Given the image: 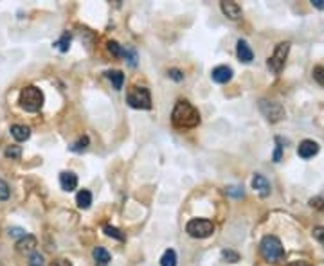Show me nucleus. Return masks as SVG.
<instances>
[{
    "label": "nucleus",
    "instance_id": "obj_1",
    "mask_svg": "<svg viewBox=\"0 0 324 266\" xmlns=\"http://www.w3.org/2000/svg\"><path fill=\"white\" fill-rule=\"evenodd\" d=\"M171 123L177 128H194L200 124V114L193 104L187 101H179L175 104L173 114H171Z\"/></svg>",
    "mask_w": 324,
    "mask_h": 266
},
{
    "label": "nucleus",
    "instance_id": "obj_2",
    "mask_svg": "<svg viewBox=\"0 0 324 266\" xmlns=\"http://www.w3.org/2000/svg\"><path fill=\"white\" fill-rule=\"evenodd\" d=\"M259 250H261V256L269 263H279L284 259V248L276 236H265L261 239Z\"/></svg>",
    "mask_w": 324,
    "mask_h": 266
},
{
    "label": "nucleus",
    "instance_id": "obj_3",
    "mask_svg": "<svg viewBox=\"0 0 324 266\" xmlns=\"http://www.w3.org/2000/svg\"><path fill=\"white\" fill-rule=\"evenodd\" d=\"M20 106L25 112H40L44 106V92L38 87H25L20 92Z\"/></svg>",
    "mask_w": 324,
    "mask_h": 266
},
{
    "label": "nucleus",
    "instance_id": "obj_4",
    "mask_svg": "<svg viewBox=\"0 0 324 266\" xmlns=\"http://www.w3.org/2000/svg\"><path fill=\"white\" fill-rule=\"evenodd\" d=\"M126 103L135 110H150L151 108V95L146 87H134L126 95Z\"/></svg>",
    "mask_w": 324,
    "mask_h": 266
},
{
    "label": "nucleus",
    "instance_id": "obj_5",
    "mask_svg": "<svg viewBox=\"0 0 324 266\" xmlns=\"http://www.w3.org/2000/svg\"><path fill=\"white\" fill-rule=\"evenodd\" d=\"M185 232H187L191 237H196V239H205V237L213 236V232H215V225H213V222H209V220L194 218V220L187 222V225H185Z\"/></svg>",
    "mask_w": 324,
    "mask_h": 266
},
{
    "label": "nucleus",
    "instance_id": "obj_6",
    "mask_svg": "<svg viewBox=\"0 0 324 266\" xmlns=\"http://www.w3.org/2000/svg\"><path fill=\"white\" fill-rule=\"evenodd\" d=\"M288 52H290V44H288V42H281V44L276 45L274 52H272V56L269 58V63H267V65H269L270 72L279 74L281 70H283L284 63H286Z\"/></svg>",
    "mask_w": 324,
    "mask_h": 266
},
{
    "label": "nucleus",
    "instance_id": "obj_7",
    "mask_svg": "<svg viewBox=\"0 0 324 266\" xmlns=\"http://www.w3.org/2000/svg\"><path fill=\"white\" fill-rule=\"evenodd\" d=\"M259 112L267 117V121L270 123H279L281 119L284 117V108L279 103L276 101H269V99H263L259 101Z\"/></svg>",
    "mask_w": 324,
    "mask_h": 266
},
{
    "label": "nucleus",
    "instance_id": "obj_8",
    "mask_svg": "<svg viewBox=\"0 0 324 266\" xmlns=\"http://www.w3.org/2000/svg\"><path fill=\"white\" fill-rule=\"evenodd\" d=\"M211 78H213V81L215 83H229L231 79H232V69L231 67H227V65H218V67H215L213 69V72H211Z\"/></svg>",
    "mask_w": 324,
    "mask_h": 266
},
{
    "label": "nucleus",
    "instance_id": "obj_9",
    "mask_svg": "<svg viewBox=\"0 0 324 266\" xmlns=\"http://www.w3.org/2000/svg\"><path fill=\"white\" fill-rule=\"evenodd\" d=\"M317 153H319V144L315 142V140H308V138L303 140L299 144V148H297V155L301 158H312Z\"/></svg>",
    "mask_w": 324,
    "mask_h": 266
},
{
    "label": "nucleus",
    "instance_id": "obj_10",
    "mask_svg": "<svg viewBox=\"0 0 324 266\" xmlns=\"http://www.w3.org/2000/svg\"><path fill=\"white\" fill-rule=\"evenodd\" d=\"M252 189L263 198H267L270 194V183L263 175H254V178H252Z\"/></svg>",
    "mask_w": 324,
    "mask_h": 266
},
{
    "label": "nucleus",
    "instance_id": "obj_11",
    "mask_svg": "<svg viewBox=\"0 0 324 266\" xmlns=\"http://www.w3.org/2000/svg\"><path fill=\"white\" fill-rule=\"evenodd\" d=\"M236 54H238L241 63H250L254 59V52H252V49H250L249 44L245 40H239L238 42V45H236Z\"/></svg>",
    "mask_w": 324,
    "mask_h": 266
},
{
    "label": "nucleus",
    "instance_id": "obj_12",
    "mask_svg": "<svg viewBox=\"0 0 324 266\" xmlns=\"http://www.w3.org/2000/svg\"><path fill=\"white\" fill-rule=\"evenodd\" d=\"M60 185H61V189L67 192L74 191V189L78 187V177H76L72 171H63L60 175Z\"/></svg>",
    "mask_w": 324,
    "mask_h": 266
},
{
    "label": "nucleus",
    "instance_id": "obj_13",
    "mask_svg": "<svg viewBox=\"0 0 324 266\" xmlns=\"http://www.w3.org/2000/svg\"><path fill=\"white\" fill-rule=\"evenodd\" d=\"M222 11H224V15L231 20H239L241 18V7H239L236 2H222L220 4Z\"/></svg>",
    "mask_w": 324,
    "mask_h": 266
},
{
    "label": "nucleus",
    "instance_id": "obj_14",
    "mask_svg": "<svg viewBox=\"0 0 324 266\" xmlns=\"http://www.w3.org/2000/svg\"><path fill=\"white\" fill-rule=\"evenodd\" d=\"M11 135H13L15 140L24 142V140H27L31 137V130L27 126H24V124H13L11 126Z\"/></svg>",
    "mask_w": 324,
    "mask_h": 266
},
{
    "label": "nucleus",
    "instance_id": "obj_15",
    "mask_svg": "<svg viewBox=\"0 0 324 266\" xmlns=\"http://www.w3.org/2000/svg\"><path fill=\"white\" fill-rule=\"evenodd\" d=\"M35 248H36V239L33 236H29V234L16 243V250L22 252V254H31Z\"/></svg>",
    "mask_w": 324,
    "mask_h": 266
},
{
    "label": "nucleus",
    "instance_id": "obj_16",
    "mask_svg": "<svg viewBox=\"0 0 324 266\" xmlns=\"http://www.w3.org/2000/svg\"><path fill=\"white\" fill-rule=\"evenodd\" d=\"M92 256H94V261L97 266H108L110 263V254L106 248L103 247H95L94 252H92Z\"/></svg>",
    "mask_w": 324,
    "mask_h": 266
},
{
    "label": "nucleus",
    "instance_id": "obj_17",
    "mask_svg": "<svg viewBox=\"0 0 324 266\" xmlns=\"http://www.w3.org/2000/svg\"><path fill=\"white\" fill-rule=\"evenodd\" d=\"M76 203L80 209H89L92 205V192L87 191V189H81L78 194H76Z\"/></svg>",
    "mask_w": 324,
    "mask_h": 266
},
{
    "label": "nucleus",
    "instance_id": "obj_18",
    "mask_svg": "<svg viewBox=\"0 0 324 266\" xmlns=\"http://www.w3.org/2000/svg\"><path fill=\"white\" fill-rule=\"evenodd\" d=\"M106 78L110 79V83H112V87H114L115 90L123 89V83H125V74H123L121 70H110V72H106Z\"/></svg>",
    "mask_w": 324,
    "mask_h": 266
},
{
    "label": "nucleus",
    "instance_id": "obj_19",
    "mask_svg": "<svg viewBox=\"0 0 324 266\" xmlns=\"http://www.w3.org/2000/svg\"><path fill=\"white\" fill-rule=\"evenodd\" d=\"M160 266H177V252L175 250H166L160 257Z\"/></svg>",
    "mask_w": 324,
    "mask_h": 266
},
{
    "label": "nucleus",
    "instance_id": "obj_20",
    "mask_svg": "<svg viewBox=\"0 0 324 266\" xmlns=\"http://www.w3.org/2000/svg\"><path fill=\"white\" fill-rule=\"evenodd\" d=\"M106 49H108L110 54L115 56V58H123V54H125V49H123L117 42H114V40H110L108 44H106Z\"/></svg>",
    "mask_w": 324,
    "mask_h": 266
},
{
    "label": "nucleus",
    "instance_id": "obj_21",
    "mask_svg": "<svg viewBox=\"0 0 324 266\" xmlns=\"http://www.w3.org/2000/svg\"><path fill=\"white\" fill-rule=\"evenodd\" d=\"M4 155L7 158H11V160H20L22 157V148L20 146H16V144H13V146H7L4 151Z\"/></svg>",
    "mask_w": 324,
    "mask_h": 266
},
{
    "label": "nucleus",
    "instance_id": "obj_22",
    "mask_svg": "<svg viewBox=\"0 0 324 266\" xmlns=\"http://www.w3.org/2000/svg\"><path fill=\"white\" fill-rule=\"evenodd\" d=\"M56 49L60 50V52H67L69 50V47H70V33H63L61 35V38L56 42Z\"/></svg>",
    "mask_w": 324,
    "mask_h": 266
},
{
    "label": "nucleus",
    "instance_id": "obj_23",
    "mask_svg": "<svg viewBox=\"0 0 324 266\" xmlns=\"http://www.w3.org/2000/svg\"><path fill=\"white\" fill-rule=\"evenodd\" d=\"M103 230H105V234L108 237H114V239H117V241H125V234H123L119 228L112 227V225H105Z\"/></svg>",
    "mask_w": 324,
    "mask_h": 266
},
{
    "label": "nucleus",
    "instance_id": "obj_24",
    "mask_svg": "<svg viewBox=\"0 0 324 266\" xmlns=\"http://www.w3.org/2000/svg\"><path fill=\"white\" fill-rule=\"evenodd\" d=\"M89 144H90L89 137H81L80 140H78V142H74L72 146H70V151H74V153L85 151V149L89 148Z\"/></svg>",
    "mask_w": 324,
    "mask_h": 266
},
{
    "label": "nucleus",
    "instance_id": "obj_25",
    "mask_svg": "<svg viewBox=\"0 0 324 266\" xmlns=\"http://www.w3.org/2000/svg\"><path fill=\"white\" fill-rule=\"evenodd\" d=\"M222 257H224L227 263H238L239 261V254L234 250H224L222 252Z\"/></svg>",
    "mask_w": 324,
    "mask_h": 266
},
{
    "label": "nucleus",
    "instance_id": "obj_26",
    "mask_svg": "<svg viewBox=\"0 0 324 266\" xmlns=\"http://www.w3.org/2000/svg\"><path fill=\"white\" fill-rule=\"evenodd\" d=\"M9 194H11V189H9V185L0 178V200H7L9 198Z\"/></svg>",
    "mask_w": 324,
    "mask_h": 266
},
{
    "label": "nucleus",
    "instance_id": "obj_27",
    "mask_svg": "<svg viewBox=\"0 0 324 266\" xmlns=\"http://www.w3.org/2000/svg\"><path fill=\"white\" fill-rule=\"evenodd\" d=\"M314 78H315V81L321 85L324 89V67H315L314 69Z\"/></svg>",
    "mask_w": 324,
    "mask_h": 266
},
{
    "label": "nucleus",
    "instance_id": "obj_28",
    "mask_svg": "<svg viewBox=\"0 0 324 266\" xmlns=\"http://www.w3.org/2000/svg\"><path fill=\"white\" fill-rule=\"evenodd\" d=\"M123 58L128 59V63L132 65V67H135V65H137V54H135V50L125 49V54H123Z\"/></svg>",
    "mask_w": 324,
    "mask_h": 266
},
{
    "label": "nucleus",
    "instance_id": "obj_29",
    "mask_svg": "<svg viewBox=\"0 0 324 266\" xmlns=\"http://www.w3.org/2000/svg\"><path fill=\"white\" fill-rule=\"evenodd\" d=\"M225 192H227L229 196H234V198H241V196H243V191H241V187H236V185H229V187H225Z\"/></svg>",
    "mask_w": 324,
    "mask_h": 266
},
{
    "label": "nucleus",
    "instance_id": "obj_30",
    "mask_svg": "<svg viewBox=\"0 0 324 266\" xmlns=\"http://www.w3.org/2000/svg\"><path fill=\"white\" fill-rule=\"evenodd\" d=\"M29 266H44V257L40 256V254H31L29 257Z\"/></svg>",
    "mask_w": 324,
    "mask_h": 266
},
{
    "label": "nucleus",
    "instance_id": "obj_31",
    "mask_svg": "<svg viewBox=\"0 0 324 266\" xmlns=\"http://www.w3.org/2000/svg\"><path fill=\"white\" fill-rule=\"evenodd\" d=\"M276 142H278V146H276V151H274V162H279L281 160V153H283V146H281V138H276Z\"/></svg>",
    "mask_w": 324,
    "mask_h": 266
},
{
    "label": "nucleus",
    "instance_id": "obj_32",
    "mask_svg": "<svg viewBox=\"0 0 324 266\" xmlns=\"http://www.w3.org/2000/svg\"><path fill=\"white\" fill-rule=\"evenodd\" d=\"M314 237L321 245H324V227H315L314 228Z\"/></svg>",
    "mask_w": 324,
    "mask_h": 266
},
{
    "label": "nucleus",
    "instance_id": "obj_33",
    "mask_svg": "<svg viewBox=\"0 0 324 266\" xmlns=\"http://www.w3.org/2000/svg\"><path fill=\"white\" fill-rule=\"evenodd\" d=\"M168 76H170L171 79H175V81H182V79H184V74H182V72H180L179 69L168 70Z\"/></svg>",
    "mask_w": 324,
    "mask_h": 266
},
{
    "label": "nucleus",
    "instance_id": "obj_34",
    "mask_svg": "<svg viewBox=\"0 0 324 266\" xmlns=\"http://www.w3.org/2000/svg\"><path fill=\"white\" fill-rule=\"evenodd\" d=\"M9 236H15V237H25V236H27V232H25L24 228L13 227V228H9Z\"/></svg>",
    "mask_w": 324,
    "mask_h": 266
},
{
    "label": "nucleus",
    "instance_id": "obj_35",
    "mask_svg": "<svg viewBox=\"0 0 324 266\" xmlns=\"http://www.w3.org/2000/svg\"><path fill=\"white\" fill-rule=\"evenodd\" d=\"M324 200H321V198H312V200H310V205H312V207H317V209H324Z\"/></svg>",
    "mask_w": 324,
    "mask_h": 266
},
{
    "label": "nucleus",
    "instance_id": "obj_36",
    "mask_svg": "<svg viewBox=\"0 0 324 266\" xmlns=\"http://www.w3.org/2000/svg\"><path fill=\"white\" fill-rule=\"evenodd\" d=\"M50 266H72V265H70L67 259H58V261H54Z\"/></svg>",
    "mask_w": 324,
    "mask_h": 266
},
{
    "label": "nucleus",
    "instance_id": "obj_37",
    "mask_svg": "<svg viewBox=\"0 0 324 266\" xmlns=\"http://www.w3.org/2000/svg\"><path fill=\"white\" fill-rule=\"evenodd\" d=\"M312 4H314V7H317V9H324V0H312Z\"/></svg>",
    "mask_w": 324,
    "mask_h": 266
},
{
    "label": "nucleus",
    "instance_id": "obj_38",
    "mask_svg": "<svg viewBox=\"0 0 324 266\" xmlns=\"http://www.w3.org/2000/svg\"><path fill=\"white\" fill-rule=\"evenodd\" d=\"M288 266H308V265H306V263H301L299 261V263H292V265H288Z\"/></svg>",
    "mask_w": 324,
    "mask_h": 266
}]
</instances>
